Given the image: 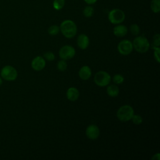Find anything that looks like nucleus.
Instances as JSON below:
<instances>
[{
  "mask_svg": "<svg viewBox=\"0 0 160 160\" xmlns=\"http://www.w3.org/2000/svg\"><path fill=\"white\" fill-rule=\"evenodd\" d=\"M59 28L62 34L67 38H72L76 34V24L71 20H64L61 22Z\"/></svg>",
  "mask_w": 160,
  "mask_h": 160,
  "instance_id": "obj_1",
  "label": "nucleus"
},
{
  "mask_svg": "<svg viewBox=\"0 0 160 160\" xmlns=\"http://www.w3.org/2000/svg\"><path fill=\"white\" fill-rule=\"evenodd\" d=\"M18 71L15 68L11 65L3 66L0 71V76L7 81H15L18 78Z\"/></svg>",
  "mask_w": 160,
  "mask_h": 160,
  "instance_id": "obj_2",
  "label": "nucleus"
},
{
  "mask_svg": "<svg viewBox=\"0 0 160 160\" xmlns=\"http://www.w3.org/2000/svg\"><path fill=\"white\" fill-rule=\"evenodd\" d=\"M132 46L136 51L140 53H144L149 50L150 45L146 38L143 36H140L134 39Z\"/></svg>",
  "mask_w": 160,
  "mask_h": 160,
  "instance_id": "obj_3",
  "label": "nucleus"
},
{
  "mask_svg": "<svg viewBox=\"0 0 160 160\" xmlns=\"http://www.w3.org/2000/svg\"><path fill=\"white\" fill-rule=\"evenodd\" d=\"M134 114V110L129 105H124L119 108L117 111V117L121 121L126 122L131 119Z\"/></svg>",
  "mask_w": 160,
  "mask_h": 160,
  "instance_id": "obj_4",
  "label": "nucleus"
},
{
  "mask_svg": "<svg viewBox=\"0 0 160 160\" xmlns=\"http://www.w3.org/2000/svg\"><path fill=\"white\" fill-rule=\"evenodd\" d=\"M108 17L112 24H119L124 21L125 14L119 9H114L109 12Z\"/></svg>",
  "mask_w": 160,
  "mask_h": 160,
  "instance_id": "obj_5",
  "label": "nucleus"
},
{
  "mask_svg": "<svg viewBox=\"0 0 160 160\" xmlns=\"http://www.w3.org/2000/svg\"><path fill=\"white\" fill-rule=\"evenodd\" d=\"M94 81V82L99 86H106L109 84L111 81V76L105 71H99L95 74Z\"/></svg>",
  "mask_w": 160,
  "mask_h": 160,
  "instance_id": "obj_6",
  "label": "nucleus"
},
{
  "mask_svg": "<svg viewBox=\"0 0 160 160\" xmlns=\"http://www.w3.org/2000/svg\"><path fill=\"white\" fill-rule=\"evenodd\" d=\"M76 53V51L72 46H62L59 51V56L63 60H68L72 58Z\"/></svg>",
  "mask_w": 160,
  "mask_h": 160,
  "instance_id": "obj_7",
  "label": "nucleus"
},
{
  "mask_svg": "<svg viewBox=\"0 0 160 160\" xmlns=\"http://www.w3.org/2000/svg\"><path fill=\"white\" fill-rule=\"evenodd\" d=\"M133 49L132 43L128 40L124 39L121 41L118 46V50L120 54L122 55H128L129 54Z\"/></svg>",
  "mask_w": 160,
  "mask_h": 160,
  "instance_id": "obj_8",
  "label": "nucleus"
},
{
  "mask_svg": "<svg viewBox=\"0 0 160 160\" xmlns=\"http://www.w3.org/2000/svg\"><path fill=\"white\" fill-rule=\"evenodd\" d=\"M99 132L100 131L99 128L94 124L89 125L86 130V134L90 139H97L99 136Z\"/></svg>",
  "mask_w": 160,
  "mask_h": 160,
  "instance_id": "obj_9",
  "label": "nucleus"
},
{
  "mask_svg": "<svg viewBox=\"0 0 160 160\" xmlns=\"http://www.w3.org/2000/svg\"><path fill=\"white\" fill-rule=\"evenodd\" d=\"M46 66V62L44 58L41 56H37L34 58L31 62V67L32 68L36 71H39L44 69Z\"/></svg>",
  "mask_w": 160,
  "mask_h": 160,
  "instance_id": "obj_10",
  "label": "nucleus"
},
{
  "mask_svg": "<svg viewBox=\"0 0 160 160\" xmlns=\"http://www.w3.org/2000/svg\"><path fill=\"white\" fill-rule=\"evenodd\" d=\"M77 44L79 48L82 49H86L89 44V38L84 34H81L77 38Z\"/></svg>",
  "mask_w": 160,
  "mask_h": 160,
  "instance_id": "obj_11",
  "label": "nucleus"
},
{
  "mask_svg": "<svg viewBox=\"0 0 160 160\" xmlns=\"http://www.w3.org/2000/svg\"><path fill=\"white\" fill-rule=\"evenodd\" d=\"M66 96L68 99L71 101H76L79 96V91L74 87H71L69 88L66 92Z\"/></svg>",
  "mask_w": 160,
  "mask_h": 160,
  "instance_id": "obj_12",
  "label": "nucleus"
},
{
  "mask_svg": "<svg viewBox=\"0 0 160 160\" xmlns=\"http://www.w3.org/2000/svg\"><path fill=\"white\" fill-rule=\"evenodd\" d=\"M91 76V68L88 66H82L79 71V76L82 80L88 79Z\"/></svg>",
  "mask_w": 160,
  "mask_h": 160,
  "instance_id": "obj_13",
  "label": "nucleus"
},
{
  "mask_svg": "<svg viewBox=\"0 0 160 160\" xmlns=\"http://www.w3.org/2000/svg\"><path fill=\"white\" fill-rule=\"evenodd\" d=\"M113 33L116 36L123 37L128 33V28L124 25H118L114 28Z\"/></svg>",
  "mask_w": 160,
  "mask_h": 160,
  "instance_id": "obj_14",
  "label": "nucleus"
},
{
  "mask_svg": "<svg viewBox=\"0 0 160 160\" xmlns=\"http://www.w3.org/2000/svg\"><path fill=\"white\" fill-rule=\"evenodd\" d=\"M119 88L114 84L109 85L107 88V93L109 96L116 97L119 94Z\"/></svg>",
  "mask_w": 160,
  "mask_h": 160,
  "instance_id": "obj_15",
  "label": "nucleus"
},
{
  "mask_svg": "<svg viewBox=\"0 0 160 160\" xmlns=\"http://www.w3.org/2000/svg\"><path fill=\"white\" fill-rule=\"evenodd\" d=\"M150 8L154 13H158L160 11V0H152Z\"/></svg>",
  "mask_w": 160,
  "mask_h": 160,
  "instance_id": "obj_16",
  "label": "nucleus"
},
{
  "mask_svg": "<svg viewBox=\"0 0 160 160\" xmlns=\"http://www.w3.org/2000/svg\"><path fill=\"white\" fill-rule=\"evenodd\" d=\"M65 5V0H54L52 6L54 9L59 11L62 9Z\"/></svg>",
  "mask_w": 160,
  "mask_h": 160,
  "instance_id": "obj_17",
  "label": "nucleus"
},
{
  "mask_svg": "<svg viewBox=\"0 0 160 160\" xmlns=\"http://www.w3.org/2000/svg\"><path fill=\"white\" fill-rule=\"evenodd\" d=\"M94 11V8L89 5V6H88L84 8V9H83L82 12H83V14L85 17L90 18L93 15Z\"/></svg>",
  "mask_w": 160,
  "mask_h": 160,
  "instance_id": "obj_18",
  "label": "nucleus"
},
{
  "mask_svg": "<svg viewBox=\"0 0 160 160\" xmlns=\"http://www.w3.org/2000/svg\"><path fill=\"white\" fill-rule=\"evenodd\" d=\"M60 31V28L58 25H52L48 28V33L51 36L57 35Z\"/></svg>",
  "mask_w": 160,
  "mask_h": 160,
  "instance_id": "obj_19",
  "label": "nucleus"
},
{
  "mask_svg": "<svg viewBox=\"0 0 160 160\" xmlns=\"http://www.w3.org/2000/svg\"><path fill=\"white\" fill-rule=\"evenodd\" d=\"M67 62H66L65 60H60L57 64V68L58 69V70H59L60 71H64L67 69Z\"/></svg>",
  "mask_w": 160,
  "mask_h": 160,
  "instance_id": "obj_20",
  "label": "nucleus"
},
{
  "mask_svg": "<svg viewBox=\"0 0 160 160\" xmlns=\"http://www.w3.org/2000/svg\"><path fill=\"white\" fill-rule=\"evenodd\" d=\"M130 31H131V32L133 35L137 36L140 32V28H139V26L138 24H132L130 26Z\"/></svg>",
  "mask_w": 160,
  "mask_h": 160,
  "instance_id": "obj_21",
  "label": "nucleus"
},
{
  "mask_svg": "<svg viewBox=\"0 0 160 160\" xmlns=\"http://www.w3.org/2000/svg\"><path fill=\"white\" fill-rule=\"evenodd\" d=\"M131 119L132 122L136 125H139L141 124L142 122V117L138 114H133V116L131 118Z\"/></svg>",
  "mask_w": 160,
  "mask_h": 160,
  "instance_id": "obj_22",
  "label": "nucleus"
},
{
  "mask_svg": "<svg viewBox=\"0 0 160 160\" xmlns=\"http://www.w3.org/2000/svg\"><path fill=\"white\" fill-rule=\"evenodd\" d=\"M112 80H113L114 82H115L116 84H121V83L123 82L124 79V77H123L121 74H115V75L113 76Z\"/></svg>",
  "mask_w": 160,
  "mask_h": 160,
  "instance_id": "obj_23",
  "label": "nucleus"
},
{
  "mask_svg": "<svg viewBox=\"0 0 160 160\" xmlns=\"http://www.w3.org/2000/svg\"><path fill=\"white\" fill-rule=\"evenodd\" d=\"M160 44V36L159 34H156L154 36L152 39V47H159Z\"/></svg>",
  "mask_w": 160,
  "mask_h": 160,
  "instance_id": "obj_24",
  "label": "nucleus"
},
{
  "mask_svg": "<svg viewBox=\"0 0 160 160\" xmlns=\"http://www.w3.org/2000/svg\"><path fill=\"white\" fill-rule=\"evenodd\" d=\"M154 49V57L155 60L159 63L160 62L159 60V51L160 49L159 47H153Z\"/></svg>",
  "mask_w": 160,
  "mask_h": 160,
  "instance_id": "obj_25",
  "label": "nucleus"
},
{
  "mask_svg": "<svg viewBox=\"0 0 160 160\" xmlns=\"http://www.w3.org/2000/svg\"><path fill=\"white\" fill-rule=\"evenodd\" d=\"M44 56L48 61H53L55 58V56L52 52H45L44 54Z\"/></svg>",
  "mask_w": 160,
  "mask_h": 160,
  "instance_id": "obj_26",
  "label": "nucleus"
},
{
  "mask_svg": "<svg viewBox=\"0 0 160 160\" xmlns=\"http://www.w3.org/2000/svg\"><path fill=\"white\" fill-rule=\"evenodd\" d=\"M85 1V2H86L89 5H91L94 4L95 2H96V1L98 0H84Z\"/></svg>",
  "mask_w": 160,
  "mask_h": 160,
  "instance_id": "obj_27",
  "label": "nucleus"
},
{
  "mask_svg": "<svg viewBox=\"0 0 160 160\" xmlns=\"http://www.w3.org/2000/svg\"><path fill=\"white\" fill-rule=\"evenodd\" d=\"M152 160H159L160 159V154L159 153H157L156 154H154L152 157Z\"/></svg>",
  "mask_w": 160,
  "mask_h": 160,
  "instance_id": "obj_28",
  "label": "nucleus"
},
{
  "mask_svg": "<svg viewBox=\"0 0 160 160\" xmlns=\"http://www.w3.org/2000/svg\"><path fill=\"white\" fill-rule=\"evenodd\" d=\"M2 78L0 76V86L2 85Z\"/></svg>",
  "mask_w": 160,
  "mask_h": 160,
  "instance_id": "obj_29",
  "label": "nucleus"
}]
</instances>
